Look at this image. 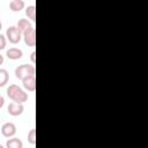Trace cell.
Segmentation results:
<instances>
[{"mask_svg": "<svg viewBox=\"0 0 148 148\" xmlns=\"http://www.w3.org/2000/svg\"><path fill=\"white\" fill-rule=\"evenodd\" d=\"M2 29V23H1V21H0V30Z\"/></svg>", "mask_w": 148, "mask_h": 148, "instance_id": "obj_19", "label": "cell"}, {"mask_svg": "<svg viewBox=\"0 0 148 148\" xmlns=\"http://www.w3.org/2000/svg\"><path fill=\"white\" fill-rule=\"evenodd\" d=\"M6 38L12 44H17L22 39V32L16 28V25H10L6 30Z\"/></svg>", "mask_w": 148, "mask_h": 148, "instance_id": "obj_3", "label": "cell"}, {"mask_svg": "<svg viewBox=\"0 0 148 148\" xmlns=\"http://www.w3.org/2000/svg\"><path fill=\"white\" fill-rule=\"evenodd\" d=\"M3 105H5V98H3L2 95H0V109H1Z\"/></svg>", "mask_w": 148, "mask_h": 148, "instance_id": "obj_17", "label": "cell"}, {"mask_svg": "<svg viewBox=\"0 0 148 148\" xmlns=\"http://www.w3.org/2000/svg\"><path fill=\"white\" fill-rule=\"evenodd\" d=\"M9 81V73L5 68H0V88L5 87Z\"/></svg>", "mask_w": 148, "mask_h": 148, "instance_id": "obj_12", "label": "cell"}, {"mask_svg": "<svg viewBox=\"0 0 148 148\" xmlns=\"http://www.w3.org/2000/svg\"><path fill=\"white\" fill-rule=\"evenodd\" d=\"M6 148H23V142L18 138H9L6 141Z\"/></svg>", "mask_w": 148, "mask_h": 148, "instance_id": "obj_9", "label": "cell"}, {"mask_svg": "<svg viewBox=\"0 0 148 148\" xmlns=\"http://www.w3.org/2000/svg\"><path fill=\"white\" fill-rule=\"evenodd\" d=\"M6 45H7V38L5 35L0 34V51L3 50L6 47Z\"/></svg>", "mask_w": 148, "mask_h": 148, "instance_id": "obj_15", "label": "cell"}, {"mask_svg": "<svg viewBox=\"0 0 148 148\" xmlns=\"http://www.w3.org/2000/svg\"><path fill=\"white\" fill-rule=\"evenodd\" d=\"M3 60H5V59H3V56L0 53V65H2V64H3Z\"/></svg>", "mask_w": 148, "mask_h": 148, "instance_id": "obj_18", "label": "cell"}, {"mask_svg": "<svg viewBox=\"0 0 148 148\" xmlns=\"http://www.w3.org/2000/svg\"><path fill=\"white\" fill-rule=\"evenodd\" d=\"M30 59H31L32 64H35V62H36V52H35V51H32V52H31V54H30Z\"/></svg>", "mask_w": 148, "mask_h": 148, "instance_id": "obj_16", "label": "cell"}, {"mask_svg": "<svg viewBox=\"0 0 148 148\" xmlns=\"http://www.w3.org/2000/svg\"><path fill=\"white\" fill-rule=\"evenodd\" d=\"M6 56L10 60H18V59H21L23 57V52L18 47H10V49H8L6 51Z\"/></svg>", "mask_w": 148, "mask_h": 148, "instance_id": "obj_8", "label": "cell"}, {"mask_svg": "<svg viewBox=\"0 0 148 148\" xmlns=\"http://www.w3.org/2000/svg\"><path fill=\"white\" fill-rule=\"evenodd\" d=\"M0 148H5V147H3V146H2V145H0Z\"/></svg>", "mask_w": 148, "mask_h": 148, "instance_id": "obj_20", "label": "cell"}, {"mask_svg": "<svg viewBox=\"0 0 148 148\" xmlns=\"http://www.w3.org/2000/svg\"><path fill=\"white\" fill-rule=\"evenodd\" d=\"M25 15L31 22L36 21V7H35V5H30L25 8Z\"/></svg>", "mask_w": 148, "mask_h": 148, "instance_id": "obj_13", "label": "cell"}, {"mask_svg": "<svg viewBox=\"0 0 148 148\" xmlns=\"http://www.w3.org/2000/svg\"><path fill=\"white\" fill-rule=\"evenodd\" d=\"M6 92H7V96L15 103L23 104L24 102L28 101V94L17 84H9Z\"/></svg>", "mask_w": 148, "mask_h": 148, "instance_id": "obj_1", "label": "cell"}, {"mask_svg": "<svg viewBox=\"0 0 148 148\" xmlns=\"http://www.w3.org/2000/svg\"><path fill=\"white\" fill-rule=\"evenodd\" d=\"M25 3L23 0H12L9 2V8L12 12H20L24 8Z\"/></svg>", "mask_w": 148, "mask_h": 148, "instance_id": "obj_11", "label": "cell"}, {"mask_svg": "<svg viewBox=\"0 0 148 148\" xmlns=\"http://www.w3.org/2000/svg\"><path fill=\"white\" fill-rule=\"evenodd\" d=\"M0 21H1V20H0Z\"/></svg>", "mask_w": 148, "mask_h": 148, "instance_id": "obj_21", "label": "cell"}, {"mask_svg": "<svg viewBox=\"0 0 148 148\" xmlns=\"http://www.w3.org/2000/svg\"><path fill=\"white\" fill-rule=\"evenodd\" d=\"M24 111V106L21 103H15V102H10L7 106V112L13 116V117H17L20 114H22Z\"/></svg>", "mask_w": 148, "mask_h": 148, "instance_id": "obj_6", "label": "cell"}, {"mask_svg": "<svg viewBox=\"0 0 148 148\" xmlns=\"http://www.w3.org/2000/svg\"><path fill=\"white\" fill-rule=\"evenodd\" d=\"M1 134L5 138H13L16 134V126L12 121H7L1 126Z\"/></svg>", "mask_w": 148, "mask_h": 148, "instance_id": "obj_5", "label": "cell"}, {"mask_svg": "<svg viewBox=\"0 0 148 148\" xmlns=\"http://www.w3.org/2000/svg\"><path fill=\"white\" fill-rule=\"evenodd\" d=\"M32 27V24L30 23V21L28 20V18H21V20H18L17 21V24H16V28L23 34L24 31H27L29 28H31Z\"/></svg>", "mask_w": 148, "mask_h": 148, "instance_id": "obj_10", "label": "cell"}, {"mask_svg": "<svg viewBox=\"0 0 148 148\" xmlns=\"http://www.w3.org/2000/svg\"><path fill=\"white\" fill-rule=\"evenodd\" d=\"M22 86L28 91H35V89H36V77H35V74L23 79L22 80Z\"/></svg>", "mask_w": 148, "mask_h": 148, "instance_id": "obj_7", "label": "cell"}, {"mask_svg": "<svg viewBox=\"0 0 148 148\" xmlns=\"http://www.w3.org/2000/svg\"><path fill=\"white\" fill-rule=\"evenodd\" d=\"M28 142L32 146L36 145V130L35 128H31L29 132H28V138H27Z\"/></svg>", "mask_w": 148, "mask_h": 148, "instance_id": "obj_14", "label": "cell"}, {"mask_svg": "<svg viewBox=\"0 0 148 148\" xmlns=\"http://www.w3.org/2000/svg\"><path fill=\"white\" fill-rule=\"evenodd\" d=\"M35 66L34 65H30V64H22L20 66H17L14 71V74H15V77L18 79V80H23L30 75H34L35 74Z\"/></svg>", "mask_w": 148, "mask_h": 148, "instance_id": "obj_2", "label": "cell"}, {"mask_svg": "<svg viewBox=\"0 0 148 148\" xmlns=\"http://www.w3.org/2000/svg\"><path fill=\"white\" fill-rule=\"evenodd\" d=\"M22 38L24 40V44L29 47H34L36 45V30L34 27L29 28L27 31L22 34Z\"/></svg>", "mask_w": 148, "mask_h": 148, "instance_id": "obj_4", "label": "cell"}]
</instances>
